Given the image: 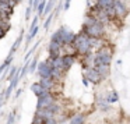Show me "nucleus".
Listing matches in <instances>:
<instances>
[{
    "label": "nucleus",
    "mask_w": 130,
    "mask_h": 124,
    "mask_svg": "<svg viewBox=\"0 0 130 124\" xmlns=\"http://www.w3.org/2000/svg\"><path fill=\"white\" fill-rule=\"evenodd\" d=\"M74 38H76V34L73 31L67 28V27H60L53 35H52V39L53 42H56L57 45L62 48L63 45H69V43H73Z\"/></svg>",
    "instance_id": "obj_1"
},
{
    "label": "nucleus",
    "mask_w": 130,
    "mask_h": 124,
    "mask_svg": "<svg viewBox=\"0 0 130 124\" xmlns=\"http://www.w3.org/2000/svg\"><path fill=\"white\" fill-rule=\"evenodd\" d=\"M73 45L77 50V54L78 56H85L87 53L91 52L90 48V36H88L85 32H80L78 35H76L73 40Z\"/></svg>",
    "instance_id": "obj_2"
},
{
    "label": "nucleus",
    "mask_w": 130,
    "mask_h": 124,
    "mask_svg": "<svg viewBox=\"0 0 130 124\" xmlns=\"http://www.w3.org/2000/svg\"><path fill=\"white\" fill-rule=\"evenodd\" d=\"M113 56V49L109 45H104L94 54V66L96 64H110Z\"/></svg>",
    "instance_id": "obj_3"
},
{
    "label": "nucleus",
    "mask_w": 130,
    "mask_h": 124,
    "mask_svg": "<svg viewBox=\"0 0 130 124\" xmlns=\"http://www.w3.org/2000/svg\"><path fill=\"white\" fill-rule=\"evenodd\" d=\"M83 32H85L90 38H104L105 25L102 23H99V21H95L92 25L87 27V28H83Z\"/></svg>",
    "instance_id": "obj_4"
},
{
    "label": "nucleus",
    "mask_w": 130,
    "mask_h": 124,
    "mask_svg": "<svg viewBox=\"0 0 130 124\" xmlns=\"http://www.w3.org/2000/svg\"><path fill=\"white\" fill-rule=\"evenodd\" d=\"M84 78H87L88 81L94 85L99 84V82L102 81V77L99 75V73L96 71V68L94 67V66H90V67L84 66Z\"/></svg>",
    "instance_id": "obj_5"
},
{
    "label": "nucleus",
    "mask_w": 130,
    "mask_h": 124,
    "mask_svg": "<svg viewBox=\"0 0 130 124\" xmlns=\"http://www.w3.org/2000/svg\"><path fill=\"white\" fill-rule=\"evenodd\" d=\"M53 102H56V96L53 95L52 92H45L42 93L41 96H38V105H37V109H45V107L51 106Z\"/></svg>",
    "instance_id": "obj_6"
},
{
    "label": "nucleus",
    "mask_w": 130,
    "mask_h": 124,
    "mask_svg": "<svg viewBox=\"0 0 130 124\" xmlns=\"http://www.w3.org/2000/svg\"><path fill=\"white\" fill-rule=\"evenodd\" d=\"M113 10H115V18H118V20H124L129 14V9L122 0H115Z\"/></svg>",
    "instance_id": "obj_7"
},
{
    "label": "nucleus",
    "mask_w": 130,
    "mask_h": 124,
    "mask_svg": "<svg viewBox=\"0 0 130 124\" xmlns=\"http://www.w3.org/2000/svg\"><path fill=\"white\" fill-rule=\"evenodd\" d=\"M38 75L39 78H51V73H52V67L49 66L48 61H42V63H38Z\"/></svg>",
    "instance_id": "obj_8"
},
{
    "label": "nucleus",
    "mask_w": 130,
    "mask_h": 124,
    "mask_svg": "<svg viewBox=\"0 0 130 124\" xmlns=\"http://www.w3.org/2000/svg\"><path fill=\"white\" fill-rule=\"evenodd\" d=\"M38 23H39V15H35L34 17V21H32L31 24V28H29V34H28V38H27V42H31L32 38L35 36V35L38 34V29H39V25H38Z\"/></svg>",
    "instance_id": "obj_9"
},
{
    "label": "nucleus",
    "mask_w": 130,
    "mask_h": 124,
    "mask_svg": "<svg viewBox=\"0 0 130 124\" xmlns=\"http://www.w3.org/2000/svg\"><path fill=\"white\" fill-rule=\"evenodd\" d=\"M48 52H49V57H57V56H60V53H62V48H60L56 42L51 40L49 45H48Z\"/></svg>",
    "instance_id": "obj_10"
},
{
    "label": "nucleus",
    "mask_w": 130,
    "mask_h": 124,
    "mask_svg": "<svg viewBox=\"0 0 130 124\" xmlns=\"http://www.w3.org/2000/svg\"><path fill=\"white\" fill-rule=\"evenodd\" d=\"M94 67L96 68V71H98L99 75L102 77V79L108 78V77L110 75V64H96V66H94Z\"/></svg>",
    "instance_id": "obj_11"
},
{
    "label": "nucleus",
    "mask_w": 130,
    "mask_h": 124,
    "mask_svg": "<svg viewBox=\"0 0 130 124\" xmlns=\"http://www.w3.org/2000/svg\"><path fill=\"white\" fill-rule=\"evenodd\" d=\"M104 38H90V48L91 52H96L98 49H101L105 45Z\"/></svg>",
    "instance_id": "obj_12"
},
{
    "label": "nucleus",
    "mask_w": 130,
    "mask_h": 124,
    "mask_svg": "<svg viewBox=\"0 0 130 124\" xmlns=\"http://www.w3.org/2000/svg\"><path fill=\"white\" fill-rule=\"evenodd\" d=\"M62 63H63L64 70L67 71L69 68L76 63V56H74V54H64V56H62Z\"/></svg>",
    "instance_id": "obj_13"
},
{
    "label": "nucleus",
    "mask_w": 130,
    "mask_h": 124,
    "mask_svg": "<svg viewBox=\"0 0 130 124\" xmlns=\"http://www.w3.org/2000/svg\"><path fill=\"white\" fill-rule=\"evenodd\" d=\"M39 84L42 85L45 89H48V91H51V92H52V89L56 87L57 81H55L53 78H41L39 79Z\"/></svg>",
    "instance_id": "obj_14"
},
{
    "label": "nucleus",
    "mask_w": 130,
    "mask_h": 124,
    "mask_svg": "<svg viewBox=\"0 0 130 124\" xmlns=\"http://www.w3.org/2000/svg\"><path fill=\"white\" fill-rule=\"evenodd\" d=\"M95 103L98 105V107H101V110H104V112H106V110L110 109V103H108L106 99H105L104 95H98L95 99Z\"/></svg>",
    "instance_id": "obj_15"
},
{
    "label": "nucleus",
    "mask_w": 130,
    "mask_h": 124,
    "mask_svg": "<svg viewBox=\"0 0 130 124\" xmlns=\"http://www.w3.org/2000/svg\"><path fill=\"white\" fill-rule=\"evenodd\" d=\"M31 91H32V93L37 95V96H41L42 93L48 92V89H45L39 82H34V84H31ZM49 92H51V91H49Z\"/></svg>",
    "instance_id": "obj_16"
},
{
    "label": "nucleus",
    "mask_w": 130,
    "mask_h": 124,
    "mask_svg": "<svg viewBox=\"0 0 130 124\" xmlns=\"http://www.w3.org/2000/svg\"><path fill=\"white\" fill-rule=\"evenodd\" d=\"M70 124H85V116L83 113H76L70 118Z\"/></svg>",
    "instance_id": "obj_17"
},
{
    "label": "nucleus",
    "mask_w": 130,
    "mask_h": 124,
    "mask_svg": "<svg viewBox=\"0 0 130 124\" xmlns=\"http://www.w3.org/2000/svg\"><path fill=\"white\" fill-rule=\"evenodd\" d=\"M105 99H106V102L108 103H116V102L119 100V95H118V92L116 91H109V92L105 95Z\"/></svg>",
    "instance_id": "obj_18"
},
{
    "label": "nucleus",
    "mask_w": 130,
    "mask_h": 124,
    "mask_svg": "<svg viewBox=\"0 0 130 124\" xmlns=\"http://www.w3.org/2000/svg\"><path fill=\"white\" fill-rule=\"evenodd\" d=\"M115 0H96V7L101 10H106L108 7H112Z\"/></svg>",
    "instance_id": "obj_19"
},
{
    "label": "nucleus",
    "mask_w": 130,
    "mask_h": 124,
    "mask_svg": "<svg viewBox=\"0 0 130 124\" xmlns=\"http://www.w3.org/2000/svg\"><path fill=\"white\" fill-rule=\"evenodd\" d=\"M55 2H56V0H49V2H46L45 10H43V14L42 15H49V14H51V11L53 10V7H55Z\"/></svg>",
    "instance_id": "obj_20"
},
{
    "label": "nucleus",
    "mask_w": 130,
    "mask_h": 124,
    "mask_svg": "<svg viewBox=\"0 0 130 124\" xmlns=\"http://www.w3.org/2000/svg\"><path fill=\"white\" fill-rule=\"evenodd\" d=\"M37 67H38V60H37V57H34L31 61H28V71L29 73H34L37 70Z\"/></svg>",
    "instance_id": "obj_21"
},
{
    "label": "nucleus",
    "mask_w": 130,
    "mask_h": 124,
    "mask_svg": "<svg viewBox=\"0 0 130 124\" xmlns=\"http://www.w3.org/2000/svg\"><path fill=\"white\" fill-rule=\"evenodd\" d=\"M45 4H46V0H41L39 4L37 6V10H35V11H37V14L39 15V17L43 14V10H45Z\"/></svg>",
    "instance_id": "obj_22"
},
{
    "label": "nucleus",
    "mask_w": 130,
    "mask_h": 124,
    "mask_svg": "<svg viewBox=\"0 0 130 124\" xmlns=\"http://www.w3.org/2000/svg\"><path fill=\"white\" fill-rule=\"evenodd\" d=\"M21 39H23V34H21L20 36L17 38V40H15V42H14V45L11 46V50H10V53H11V54H14V53H15V50H17V49L20 48V43H21Z\"/></svg>",
    "instance_id": "obj_23"
},
{
    "label": "nucleus",
    "mask_w": 130,
    "mask_h": 124,
    "mask_svg": "<svg viewBox=\"0 0 130 124\" xmlns=\"http://www.w3.org/2000/svg\"><path fill=\"white\" fill-rule=\"evenodd\" d=\"M53 13L52 14H49L48 15V18H46V21H45V24H43V28H45V31H48L49 29V27H51V24H52V21H53Z\"/></svg>",
    "instance_id": "obj_24"
},
{
    "label": "nucleus",
    "mask_w": 130,
    "mask_h": 124,
    "mask_svg": "<svg viewBox=\"0 0 130 124\" xmlns=\"http://www.w3.org/2000/svg\"><path fill=\"white\" fill-rule=\"evenodd\" d=\"M0 28L3 29L4 32H7L10 29V21H6V20H0Z\"/></svg>",
    "instance_id": "obj_25"
},
{
    "label": "nucleus",
    "mask_w": 130,
    "mask_h": 124,
    "mask_svg": "<svg viewBox=\"0 0 130 124\" xmlns=\"http://www.w3.org/2000/svg\"><path fill=\"white\" fill-rule=\"evenodd\" d=\"M42 124H59V121H57L56 117H51V118H45L42 121Z\"/></svg>",
    "instance_id": "obj_26"
},
{
    "label": "nucleus",
    "mask_w": 130,
    "mask_h": 124,
    "mask_svg": "<svg viewBox=\"0 0 130 124\" xmlns=\"http://www.w3.org/2000/svg\"><path fill=\"white\" fill-rule=\"evenodd\" d=\"M15 121V113H10L9 118H7V124H14Z\"/></svg>",
    "instance_id": "obj_27"
},
{
    "label": "nucleus",
    "mask_w": 130,
    "mask_h": 124,
    "mask_svg": "<svg viewBox=\"0 0 130 124\" xmlns=\"http://www.w3.org/2000/svg\"><path fill=\"white\" fill-rule=\"evenodd\" d=\"M15 73H17V68H15V67H11V68H10V71H9V79H11L15 75Z\"/></svg>",
    "instance_id": "obj_28"
},
{
    "label": "nucleus",
    "mask_w": 130,
    "mask_h": 124,
    "mask_svg": "<svg viewBox=\"0 0 130 124\" xmlns=\"http://www.w3.org/2000/svg\"><path fill=\"white\" fill-rule=\"evenodd\" d=\"M31 11H32V6H28L27 7V11H25V20H29V17H31Z\"/></svg>",
    "instance_id": "obj_29"
},
{
    "label": "nucleus",
    "mask_w": 130,
    "mask_h": 124,
    "mask_svg": "<svg viewBox=\"0 0 130 124\" xmlns=\"http://www.w3.org/2000/svg\"><path fill=\"white\" fill-rule=\"evenodd\" d=\"M70 2L71 0H64V3H63V10H69V7H70Z\"/></svg>",
    "instance_id": "obj_30"
},
{
    "label": "nucleus",
    "mask_w": 130,
    "mask_h": 124,
    "mask_svg": "<svg viewBox=\"0 0 130 124\" xmlns=\"http://www.w3.org/2000/svg\"><path fill=\"white\" fill-rule=\"evenodd\" d=\"M4 35H6V32H4L3 29L0 28V39H2V38H4Z\"/></svg>",
    "instance_id": "obj_31"
},
{
    "label": "nucleus",
    "mask_w": 130,
    "mask_h": 124,
    "mask_svg": "<svg viewBox=\"0 0 130 124\" xmlns=\"http://www.w3.org/2000/svg\"><path fill=\"white\" fill-rule=\"evenodd\" d=\"M21 93H23V89H18V91H17V93H15V98H20Z\"/></svg>",
    "instance_id": "obj_32"
},
{
    "label": "nucleus",
    "mask_w": 130,
    "mask_h": 124,
    "mask_svg": "<svg viewBox=\"0 0 130 124\" xmlns=\"http://www.w3.org/2000/svg\"><path fill=\"white\" fill-rule=\"evenodd\" d=\"M83 82H84V85H90V81L87 78H83Z\"/></svg>",
    "instance_id": "obj_33"
},
{
    "label": "nucleus",
    "mask_w": 130,
    "mask_h": 124,
    "mask_svg": "<svg viewBox=\"0 0 130 124\" xmlns=\"http://www.w3.org/2000/svg\"><path fill=\"white\" fill-rule=\"evenodd\" d=\"M15 2H17V3H20V2H21V0H15Z\"/></svg>",
    "instance_id": "obj_34"
}]
</instances>
